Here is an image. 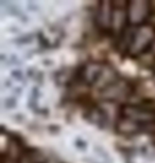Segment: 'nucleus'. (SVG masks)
I'll use <instances>...</instances> for the list:
<instances>
[{"label":"nucleus","mask_w":155,"mask_h":163,"mask_svg":"<svg viewBox=\"0 0 155 163\" xmlns=\"http://www.w3.org/2000/svg\"><path fill=\"white\" fill-rule=\"evenodd\" d=\"M155 38V30L151 24L142 23L136 27L135 35L129 49V53L132 55H140L148 50L153 43Z\"/></svg>","instance_id":"obj_1"},{"label":"nucleus","mask_w":155,"mask_h":163,"mask_svg":"<svg viewBox=\"0 0 155 163\" xmlns=\"http://www.w3.org/2000/svg\"><path fill=\"white\" fill-rule=\"evenodd\" d=\"M150 11H151L150 2L142 1V0L129 1L126 7L129 24L134 27H138L142 24L149 15Z\"/></svg>","instance_id":"obj_2"},{"label":"nucleus","mask_w":155,"mask_h":163,"mask_svg":"<svg viewBox=\"0 0 155 163\" xmlns=\"http://www.w3.org/2000/svg\"><path fill=\"white\" fill-rule=\"evenodd\" d=\"M101 98L107 102H118L127 98L131 93V88L127 82L122 78H118L114 83H112L107 87L100 91Z\"/></svg>","instance_id":"obj_3"},{"label":"nucleus","mask_w":155,"mask_h":163,"mask_svg":"<svg viewBox=\"0 0 155 163\" xmlns=\"http://www.w3.org/2000/svg\"><path fill=\"white\" fill-rule=\"evenodd\" d=\"M122 117L127 118L138 124H148L155 119V112L149 108L135 105H127L122 108Z\"/></svg>","instance_id":"obj_4"},{"label":"nucleus","mask_w":155,"mask_h":163,"mask_svg":"<svg viewBox=\"0 0 155 163\" xmlns=\"http://www.w3.org/2000/svg\"><path fill=\"white\" fill-rule=\"evenodd\" d=\"M127 13L125 7H114L113 6L112 22H110V31L115 34H121L127 27Z\"/></svg>","instance_id":"obj_5"},{"label":"nucleus","mask_w":155,"mask_h":163,"mask_svg":"<svg viewBox=\"0 0 155 163\" xmlns=\"http://www.w3.org/2000/svg\"><path fill=\"white\" fill-rule=\"evenodd\" d=\"M113 15V4L112 2H102L100 3L99 11L97 14V22L98 24L104 30L110 29V22H112Z\"/></svg>","instance_id":"obj_6"},{"label":"nucleus","mask_w":155,"mask_h":163,"mask_svg":"<svg viewBox=\"0 0 155 163\" xmlns=\"http://www.w3.org/2000/svg\"><path fill=\"white\" fill-rule=\"evenodd\" d=\"M117 80H118V76L116 71L113 68H110V67H104L103 70L101 71L100 75L98 76V78L93 83V87L99 89L101 91L102 89L107 87L109 85H110V84L114 83Z\"/></svg>","instance_id":"obj_7"},{"label":"nucleus","mask_w":155,"mask_h":163,"mask_svg":"<svg viewBox=\"0 0 155 163\" xmlns=\"http://www.w3.org/2000/svg\"><path fill=\"white\" fill-rule=\"evenodd\" d=\"M103 67L100 63L97 61H92V63H88L82 71V76L83 80H84L87 84H92L96 82V80L98 78V76L100 75L101 71L103 70Z\"/></svg>","instance_id":"obj_8"},{"label":"nucleus","mask_w":155,"mask_h":163,"mask_svg":"<svg viewBox=\"0 0 155 163\" xmlns=\"http://www.w3.org/2000/svg\"><path fill=\"white\" fill-rule=\"evenodd\" d=\"M139 129L140 124L127 118L122 117L117 123V130L120 133H123V135H133V133L138 132Z\"/></svg>","instance_id":"obj_9"},{"label":"nucleus","mask_w":155,"mask_h":163,"mask_svg":"<svg viewBox=\"0 0 155 163\" xmlns=\"http://www.w3.org/2000/svg\"><path fill=\"white\" fill-rule=\"evenodd\" d=\"M135 30H136V27L129 24L124 29V31L120 34L119 47L122 51H129L131 43L133 41V38H134V35H135Z\"/></svg>","instance_id":"obj_10"},{"label":"nucleus","mask_w":155,"mask_h":163,"mask_svg":"<svg viewBox=\"0 0 155 163\" xmlns=\"http://www.w3.org/2000/svg\"><path fill=\"white\" fill-rule=\"evenodd\" d=\"M150 4H151V5H153V6H155V2H153V3H152V2H150Z\"/></svg>","instance_id":"obj_11"}]
</instances>
